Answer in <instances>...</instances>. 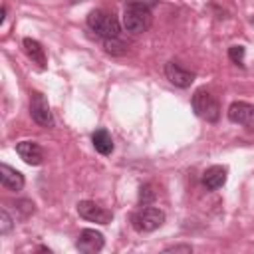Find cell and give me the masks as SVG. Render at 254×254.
Wrapping results in <instances>:
<instances>
[{"mask_svg": "<svg viewBox=\"0 0 254 254\" xmlns=\"http://www.w3.org/2000/svg\"><path fill=\"white\" fill-rule=\"evenodd\" d=\"M91 143H93V147H95V151L99 155H111V151H113V139H111V135H109L107 129L93 131Z\"/></svg>", "mask_w": 254, "mask_h": 254, "instance_id": "14", "label": "cell"}, {"mask_svg": "<svg viewBox=\"0 0 254 254\" xmlns=\"http://www.w3.org/2000/svg\"><path fill=\"white\" fill-rule=\"evenodd\" d=\"M0 183L8 190H22L24 189V175L20 171L12 169L10 165L2 163L0 165Z\"/></svg>", "mask_w": 254, "mask_h": 254, "instance_id": "12", "label": "cell"}, {"mask_svg": "<svg viewBox=\"0 0 254 254\" xmlns=\"http://www.w3.org/2000/svg\"><path fill=\"white\" fill-rule=\"evenodd\" d=\"M103 244H105V240H103V234L101 232H97L93 228H85V230L79 232V238L75 242V248L79 252H83V254H95V252H99L103 248Z\"/></svg>", "mask_w": 254, "mask_h": 254, "instance_id": "7", "label": "cell"}, {"mask_svg": "<svg viewBox=\"0 0 254 254\" xmlns=\"http://www.w3.org/2000/svg\"><path fill=\"white\" fill-rule=\"evenodd\" d=\"M103 48L111 56H123V54H127V44H123L119 38H107V40H103Z\"/></svg>", "mask_w": 254, "mask_h": 254, "instance_id": "15", "label": "cell"}, {"mask_svg": "<svg viewBox=\"0 0 254 254\" xmlns=\"http://www.w3.org/2000/svg\"><path fill=\"white\" fill-rule=\"evenodd\" d=\"M228 119L238 125H252L254 123V105L246 101H234L228 107Z\"/></svg>", "mask_w": 254, "mask_h": 254, "instance_id": "9", "label": "cell"}, {"mask_svg": "<svg viewBox=\"0 0 254 254\" xmlns=\"http://www.w3.org/2000/svg\"><path fill=\"white\" fill-rule=\"evenodd\" d=\"M165 75L177 87H189L194 81V73L189 71V69H185V67H181L177 62H169L165 65Z\"/></svg>", "mask_w": 254, "mask_h": 254, "instance_id": "8", "label": "cell"}, {"mask_svg": "<svg viewBox=\"0 0 254 254\" xmlns=\"http://www.w3.org/2000/svg\"><path fill=\"white\" fill-rule=\"evenodd\" d=\"M16 153L20 155V159L28 165H40L44 161V153H42V147L34 141H20L16 145Z\"/></svg>", "mask_w": 254, "mask_h": 254, "instance_id": "10", "label": "cell"}, {"mask_svg": "<svg viewBox=\"0 0 254 254\" xmlns=\"http://www.w3.org/2000/svg\"><path fill=\"white\" fill-rule=\"evenodd\" d=\"M77 214L89 222H95V224H109L113 220V214L111 210L99 206L97 202L93 200H79L77 202Z\"/></svg>", "mask_w": 254, "mask_h": 254, "instance_id": "6", "label": "cell"}, {"mask_svg": "<svg viewBox=\"0 0 254 254\" xmlns=\"http://www.w3.org/2000/svg\"><path fill=\"white\" fill-rule=\"evenodd\" d=\"M192 248L190 246H187V244H177V246H169V248H165V252H190Z\"/></svg>", "mask_w": 254, "mask_h": 254, "instance_id": "19", "label": "cell"}, {"mask_svg": "<svg viewBox=\"0 0 254 254\" xmlns=\"http://www.w3.org/2000/svg\"><path fill=\"white\" fill-rule=\"evenodd\" d=\"M155 198V192H153V187L151 185H145V187H141V200H143V204H147V202H151Z\"/></svg>", "mask_w": 254, "mask_h": 254, "instance_id": "18", "label": "cell"}, {"mask_svg": "<svg viewBox=\"0 0 254 254\" xmlns=\"http://www.w3.org/2000/svg\"><path fill=\"white\" fill-rule=\"evenodd\" d=\"M12 224H14L12 216L6 210H0V234H8L12 230Z\"/></svg>", "mask_w": 254, "mask_h": 254, "instance_id": "17", "label": "cell"}, {"mask_svg": "<svg viewBox=\"0 0 254 254\" xmlns=\"http://www.w3.org/2000/svg\"><path fill=\"white\" fill-rule=\"evenodd\" d=\"M87 26L97 36H101L103 40H107V38H119V32H121V26H119L117 16H113L111 12H105V10H93V12H89Z\"/></svg>", "mask_w": 254, "mask_h": 254, "instance_id": "2", "label": "cell"}, {"mask_svg": "<svg viewBox=\"0 0 254 254\" xmlns=\"http://www.w3.org/2000/svg\"><path fill=\"white\" fill-rule=\"evenodd\" d=\"M192 109H194V113H196L200 119H204V121H208V123H214V121H218V117H220V103H218V99H216L210 91H206V89L194 91V95H192Z\"/></svg>", "mask_w": 254, "mask_h": 254, "instance_id": "3", "label": "cell"}, {"mask_svg": "<svg viewBox=\"0 0 254 254\" xmlns=\"http://www.w3.org/2000/svg\"><path fill=\"white\" fill-rule=\"evenodd\" d=\"M30 115L40 127H54V115L50 111V103L44 93L34 91L30 99Z\"/></svg>", "mask_w": 254, "mask_h": 254, "instance_id": "5", "label": "cell"}, {"mask_svg": "<svg viewBox=\"0 0 254 254\" xmlns=\"http://www.w3.org/2000/svg\"><path fill=\"white\" fill-rule=\"evenodd\" d=\"M131 222H133V228L139 230V232H153L157 228L163 226L165 222V212L157 206H143L139 208L133 216H131Z\"/></svg>", "mask_w": 254, "mask_h": 254, "instance_id": "4", "label": "cell"}, {"mask_svg": "<svg viewBox=\"0 0 254 254\" xmlns=\"http://www.w3.org/2000/svg\"><path fill=\"white\" fill-rule=\"evenodd\" d=\"M228 177V169L222 165H212L202 173V185L206 190H216L226 183Z\"/></svg>", "mask_w": 254, "mask_h": 254, "instance_id": "11", "label": "cell"}, {"mask_svg": "<svg viewBox=\"0 0 254 254\" xmlns=\"http://www.w3.org/2000/svg\"><path fill=\"white\" fill-rule=\"evenodd\" d=\"M151 8L143 0H127L123 12V28L131 34H143L151 26Z\"/></svg>", "mask_w": 254, "mask_h": 254, "instance_id": "1", "label": "cell"}, {"mask_svg": "<svg viewBox=\"0 0 254 254\" xmlns=\"http://www.w3.org/2000/svg\"><path fill=\"white\" fill-rule=\"evenodd\" d=\"M22 46H24V52L26 56L32 60V64H38V67H46L48 60H46V50L42 48V44L34 38H24L22 40Z\"/></svg>", "mask_w": 254, "mask_h": 254, "instance_id": "13", "label": "cell"}, {"mask_svg": "<svg viewBox=\"0 0 254 254\" xmlns=\"http://www.w3.org/2000/svg\"><path fill=\"white\" fill-rule=\"evenodd\" d=\"M228 58H230V62H234V64H238V65H244L242 62H244V48L242 46H232V48H228Z\"/></svg>", "mask_w": 254, "mask_h": 254, "instance_id": "16", "label": "cell"}]
</instances>
